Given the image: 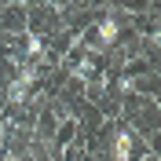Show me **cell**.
<instances>
[{"mask_svg": "<svg viewBox=\"0 0 161 161\" xmlns=\"http://www.w3.org/2000/svg\"><path fill=\"white\" fill-rule=\"evenodd\" d=\"M37 77H40V66H37V62H33V66H22L19 77L8 84V103H15V106L26 103V99H30V92H33V84H37Z\"/></svg>", "mask_w": 161, "mask_h": 161, "instance_id": "6da1fadb", "label": "cell"}, {"mask_svg": "<svg viewBox=\"0 0 161 161\" xmlns=\"http://www.w3.org/2000/svg\"><path fill=\"white\" fill-rule=\"evenodd\" d=\"M117 37H121V22L114 19V15H106V19L95 26V44H92V51H106V48H114V44H117Z\"/></svg>", "mask_w": 161, "mask_h": 161, "instance_id": "7a4b0ae2", "label": "cell"}, {"mask_svg": "<svg viewBox=\"0 0 161 161\" xmlns=\"http://www.w3.org/2000/svg\"><path fill=\"white\" fill-rule=\"evenodd\" d=\"M132 150H136V136L128 128H114L110 136V158L114 161H132Z\"/></svg>", "mask_w": 161, "mask_h": 161, "instance_id": "3957f363", "label": "cell"}, {"mask_svg": "<svg viewBox=\"0 0 161 161\" xmlns=\"http://www.w3.org/2000/svg\"><path fill=\"white\" fill-rule=\"evenodd\" d=\"M26 55H30V59L44 55V37H26Z\"/></svg>", "mask_w": 161, "mask_h": 161, "instance_id": "277c9868", "label": "cell"}]
</instances>
